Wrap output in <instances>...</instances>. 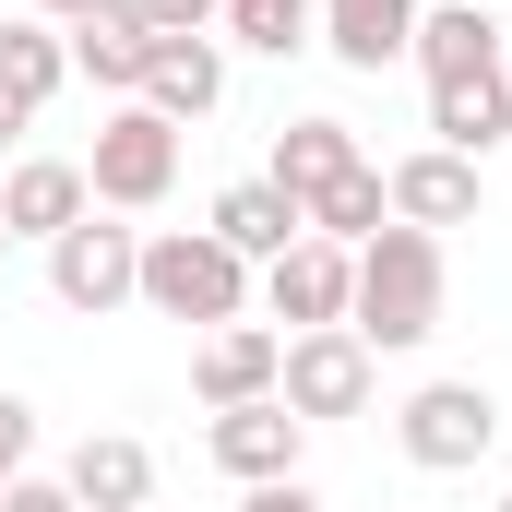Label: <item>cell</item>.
<instances>
[{"label": "cell", "mask_w": 512, "mask_h": 512, "mask_svg": "<svg viewBox=\"0 0 512 512\" xmlns=\"http://www.w3.org/2000/svg\"><path fill=\"white\" fill-rule=\"evenodd\" d=\"M84 12H108V0H36V24H84Z\"/></svg>", "instance_id": "27"}, {"label": "cell", "mask_w": 512, "mask_h": 512, "mask_svg": "<svg viewBox=\"0 0 512 512\" xmlns=\"http://www.w3.org/2000/svg\"><path fill=\"white\" fill-rule=\"evenodd\" d=\"M12 131H36V120H24V108H12V96H0V143H12Z\"/></svg>", "instance_id": "28"}, {"label": "cell", "mask_w": 512, "mask_h": 512, "mask_svg": "<svg viewBox=\"0 0 512 512\" xmlns=\"http://www.w3.org/2000/svg\"><path fill=\"white\" fill-rule=\"evenodd\" d=\"M143 108H155V120H215V108H227V36H155V48H143Z\"/></svg>", "instance_id": "10"}, {"label": "cell", "mask_w": 512, "mask_h": 512, "mask_svg": "<svg viewBox=\"0 0 512 512\" xmlns=\"http://www.w3.org/2000/svg\"><path fill=\"white\" fill-rule=\"evenodd\" d=\"M0 262H12V227H0Z\"/></svg>", "instance_id": "29"}, {"label": "cell", "mask_w": 512, "mask_h": 512, "mask_svg": "<svg viewBox=\"0 0 512 512\" xmlns=\"http://www.w3.org/2000/svg\"><path fill=\"white\" fill-rule=\"evenodd\" d=\"M393 441H405V465L465 477V465L501 453V393H489V382H417L405 405H393Z\"/></svg>", "instance_id": "4"}, {"label": "cell", "mask_w": 512, "mask_h": 512, "mask_svg": "<svg viewBox=\"0 0 512 512\" xmlns=\"http://www.w3.org/2000/svg\"><path fill=\"white\" fill-rule=\"evenodd\" d=\"M84 215H96V191H84L72 155H24V167L0 179V227H12V239H60V227H84Z\"/></svg>", "instance_id": "15"}, {"label": "cell", "mask_w": 512, "mask_h": 512, "mask_svg": "<svg viewBox=\"0 0 512 512\" xmlns=\"http://www.w3.org/2000/svg\"><path fill=\"white\" fill-rule=\"evenodd\" d=\"M203 227H215L239 262H251V274H262V262H286L298 239H310V215H298L274 179H239V191H215V215H203Z\"/></svg>", "instance_id": "16"}, {"label": "cell", "mask_w": 512, "mask_h": 512, "mask_svg": "<svg viewBox=\"0 0 512 512\" xmlns=\"http://www.w3.org/2000/svg\"><path fill=\"white\" fill-rule=\"evenodd\" d=\"M501 512H512V489H501Z\"/></svg>", "instance_id": "30"}, {"label": "cell", "mask_w": 512, "mask_h": 512, "mask_svg": "<svg viewBox=\"0 0 512 512\" xmlns=\"http://www.w3.org/2000/svg\"><path fill=\"white\" fill-rule=\"evenodd\" d=\"M274 393H286V417H370V393H382V358L346 334V322H322V334H286V370H274Z\"/></svg>", "instance_id": "5"}, {"label": "cell", "mask_w": 512, "mask_h": 512, "mask_svg": "<svg viewBox=\"0 0 512 512\" xmlns=\"http://www.w3.org/2000/svg\"><path fill=\"white\" fill-rule=\"evenodd\" d=\"M0 512H84V501H72V489H60V477H36V465H24V477H12V489H0Z\"/></svg>", "instance_id": "25"}, {"label": "cell", "mask_w": 512, "mask_h": 512, "mask_svg": "<svg viewBox=\"0 0 512 512\" xmlns=\"http://www.w3.org/2000/svg\"><path fill=\"white\" fill-rule=\"evenodd\" d=\"M60 489H72L84 512H143L155 501V453H143L131 429H84L72 465H60Z\"/></svg>", "instance_id": "14"}, {"label": "cell", "mask_w": 512, "mask_h": 512, "mask_svg": "<svg viewBox=\"0 0 512 512\" xmlns=\"http://www.w3.org/2000/svg\"><path fill=\"white\" fill-rule=\"evenodd\" d=\"M382 203L393 227H477V203H489V179H477V155H441V143H417V155H393L382 167Z\"/></svg>", "instance_id": "7"}, {"label": "cell", "mask_w": 512, "mask_h": 512, "mask_svg": "<svg viewBox=\"0 0 512 512\" xmlns=\"http://www.w3.org/2000/svg\"><path fill=\"white\" fill-rule=\"evenodd\" d=\"M274 370H286V334H274V322H215V334L191 346V393H203V417H215V405H262Z\"/></svg>", "instance_id": "11"}, {"label": "cell", "mask_w": 512, "mask_h": 512, "mask_svg": "<svg viewBox=\"0 0 512 512\" xmlns=\"http://www.w3.org/2000/svg\"><path fill=\"white\" fill-rule=\"evenodd\" d=\"M131 274H143V227L84 215V227H60V239H48V298H60V310H84V322L131 310Z\"/></svg>", "instance_id": "6"}, {"label": "cell", "mask_w": 512, "mask_h": 512, "mask_svg": "<svg viewBox=\"0 0 512 512\" xmlns=\"http://www.w3.org/2000/svg\"><path fill=\"white\" fill-rule=\"evenodd\" d=\"M215 24H227V48H251V60H298V48H322V0H227Z\"/></svg>", "instance_id": "21"}, {"label": "cell", "mask_w": 512, "mask_h": 512, "mask_svg": "<svg viewBox=\"0 0 512 512\" xmlns=\"http://www.w3.org/2000/svg\"><path fill=\"white\" fill-rule=\"evenodd\" d=\"M393 227V203H382V167H358L346 191H322L310 203V239H334V251H358V239H382Z\"/></svg>", "instance_id": "22"}, {"label": "cell", "mask_w": 512, "mask_h": 512, "mask_svg": "<svg viewBox=\"0 0 512 512\" xmlns=\"http://www.w3.org/2000/svg\"><path fill=\"white\" fill-rule=\"evenodd\" d=\"M60 36H72V72H84V84H108V96H143V48H155V36H143V12H131V0L84 12V24H60Z\"/></svg>", "instance_id": "19"}, {"label": "cell", "mask_w": 512, "mask_h": 512, "mask_svg": "<svg viewBox=\"0 0 512 512\" xmlns=\"http://www.w3.org/2000/svg\"><path fill=\"white\" fill-rule=\"evenodd\" d=\"M405 60H417L429 84H453V72H489V60H501V12H477V0H429Z\"/></svg>", "instance_id": "18"}, {"label": "cell", "mask_w": 512, "mask_h": 512, "mask_svg": "<svg viewBox=\"0 0 512 512\" xmlns=\"http://www.w3.org/2000/svg\"><path fill=\"white\" fill-rule=\"evenodd\" d=\"M60 84H72V36H60V24H36V12H12V24H0V96L36 120Z\"/></svg>", "instance_id": "20"}, {"label": "cell", "mask_w": 512, "mask_h": 512, "mask_svg": "<svg viewBox=\"0 0 512 512\" xmlns=\"http://www.w3.org/2000/svg\"><path fill=\"white\" fill-rule=\"evenodd\" d=\"M441 298H453V262L429 227H382V239H358V298H346V334L370 346V358H405V346H429L441 334Z\"/></svg>", "instance_id": "1"}, {"label": "cell", "mask_w": 512, "mask_h": 512, "mask_svg": "<svg viewBox=\"0 0 512 512\" xmlns=\"http://www.w3.org/2000/svg\"><path fill=\"white\" fill-rule=\"evenodd\" d=\"M84 191L108 203V215H155L167 191H179V120H155L143 96L96 120V155H84Z\"/></svg>", "instance_id": "3"}, {"label": "cell", "mask_w": 512, "mask_h": 512, "mask_svg": "<svg viewBox=\"0 0 512 512\" xmlns=\"http://www.w3.org/2000/svg\"><path fill=\"white\" fill-rule=\"evenodd\" d=\"M429 143L441 155H501L512 143V60H489V72H453V84H429Z\"/></svg>", "instance_id": "12"}, {"label": "cell", "mask_w": 512, "mask_h": 512, "mask_svg": "<svg viewBox=\"0 0 512 512\" xmlns=\"http://www.w3.org/2000/svg\"><path fill=\"white\" fill-rule=\"evenodd\" d=\"M131 298H143L155 322L215 334V322H251V262L227 251L215 227H155V239H143V274H131Z\"/></svg>", "instance_id": "2"}, {"label": "cell", "mask_w": 512, "mask_h": 512, "mask_svg": "<svg viewBox=\"0 0 512 512\" xmlns=\"http://www.w3.org/2000/svg\"><path fill=\"white\" fill-rule=\"evenodd\" d=\"M358 167H370V155H358V131H346V120H286V131H274V167H262V179H274V191L310 215V203H322V191H346Z\"/></svg>", "instance_id": "13"}, {"label": "cell", "mask_w": 512, "mask_h": 512, "mask_svg": "<svg viewBox=\"0 0 512 512\" xmlns=\"http://www.w3.org/2000/svg\"><path fill=\"white\" fill-rule=\"evenodd\" d=\"M131 12H143V36H215L227 0H131Z\"/></svg>", "instance_id": "23"}, {"label": "cell", "mask_w": 512, "mask_h": 512, "mask_svg": "<svg viewBox=\"0 0 512 512\" xmlns=\"http://www.w3.org/2000/svg\"><path fill=\"white\" fill-rule=\"evenodd\" d=\"M24 465H36V405H24V393H0V489H12Z\"/></svg>", "instance_id": "24"}, {"label": "cell", "mask_w": 512, "mask_h": 512, "mask_svg": "<svg viewBox=\"0 0 512 512\" xmlns=\"http://www.w3.org/2000/svg\"><path fill=\"white\" fill-rule=\"evenodd\" d=\"M203 453H215L239 489H262V477H298V453H310V417H286V393H262V405H215Z\"/></svg>", "instance_id": "9"}, {"label": "cell", "mask_w": 512, "mask_h": 512, "mask_svg": "<svg viewBox=\"0 0 512 512\" xmlns=\"http://www.w3.org/2000/svg\"><path fill=\"white\" fill-rule=\"evenodd\" d=\"M346 298H358V251H334V239H298L286 262H262V310H274L286 334L346 322Z\"/></svg>", "instance_id": "8"}, {"label": "cell", "mask_w": 512, "mask_h": 512, "mask_svg": "<svg viewBox=\"0 0 512 512\" xmlns=\"http://www.w3.org/2000/svg\"><path fill=\"white\" fill-rule=\"evenodd\" d=\"M239 512H322V489L310 477H262V489H239Z\"/></svg>", "instance_id": "26"}, {"label": "cell", "mask_w": 512, "mask_h": 512, "mask_svg": "<svg viewBox=\"0 0 512 512\" xmlns=\"http://www.w3.org/2000/svg\"><path fill=\"white\" fill-rule=\"evenodd\" d=\"M417 12H429V0H322V48H334L346 72H393V60L417 48Z\"/></svg>", "instance_id": "17"}]
</instances>
